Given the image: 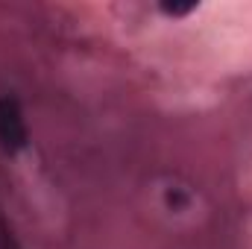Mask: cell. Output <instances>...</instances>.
I'll return each mask as SVG.
<instances>
[{
  "instance_id": "6da1fadb",
  "label": "cell",
  "mask_w": 252,
  "mask_h": 249,
  "mask_svg": "<svg viewBox=\"0 0 252 249\" xmlns=\"http://www.w3.org/2000/svg\"><path fill=\"white\" fill-rule=\"evenodd\" d=\"M27 147V121L15 97H0V150L18 153Z\"/></svg>"
},
{
  "instance_id": "7a4b0ae2",
  "label": "cell",
  "mask_w": 252,
  "mask_h": 249,
  "mask_svg": "<svg viewBox=\"0 0 252 249\" xmlns=\"http://www.w3.org/2000/svg\"><path fill=\"white\" fill-rule=\"evenodd\" d=\"M0 249H24L18 244V238H15V232H12V226H9V220L0 214Z\"/></svg>"
},
{
  "instance_id": "3957f363",
  "label": "cell",
  "mask_w": 252,
  "mask_h": 249,
  "mask_svg": "<svg viewBox=\"0 0 252 249\" xmlns=\"http://www.w3.org/2000/svg\"><path fill=\"white\" fill-rule=\"evenodd\" d=\"M196 9V3H188V6H179V3H164L161 6V12H167V15H188Z\"/></svg>"
}]
</instances>
